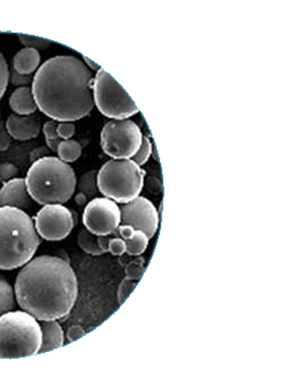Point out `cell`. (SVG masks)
Segmentation results:
<instances>
[{
  "label": "cell",
  "mask_w": 292,
  "mask_h": 390,
  "mask_svg": "<svg viewBox=\"0 0 292 390\" xmlns=\"http://www.w3.org/2000/svg\"><path fill=\"white\" fill-rule=\"evenodd\" d=\"M95 74L75 56H57L37 69L32 91L41 113L57 122L80 121L91 113Z\"/></svg>",
  "instance_id": "6da1fadb"
},
{
  "label": "cell",
  "mask_w": 292,
  "mask_h": 390,
  "mask_svg": "<svg viewBox=\"0 0 292 390\" xmlns=\"http://www.w3.org/2000/svg\"><path fill=\"white\" fill-rule=\"evenodd\" d=\"M22 310L38 321L66 318L78 297V281L69 260L42 255L21 269L14 284Z\"/></svg>",
  "instance_id": "7a4b0ae2"
},
{
  "label": "cell",
  "mask_w": 292,
  "mask_h": 390,
  "mask_svg": "<svg viewBox=\"0 0 292 390\" xmlns=\"http://www.w3.org/2000/svg\"><path fill=\"white\" fill-rule=\"evenodd\" d=\"M40 245L33 219L16 207H0V270L23 267Z\"/></svg>",
  "instance_id": "3957f363"
},
{
  "label": "cell",
  "mask_w": 292,
  "mask_h": 390,
  "mask_svg": "<svg viewBox=\"0 0 292 390\" xmlns=\"http://www.w3.org/2000/svg\"><path fill=\"white\" fill-rule=\"evenodd\" d=\"M25 183L33 200L44 206L66 203L74 195L77 179L69 164L46 157L32 164Z\"/></svg>",
  "instance_id": "277c9868"
},
{
  "label": "cell",
  "mask_w": 292,
  "mask_h": 390,
  "mask_svg": "<svg viewBox=\"0 0 292 390\" xmlns=\"http://www.w3.org/2000/svg\"><path fill=\"white\" fill-rule=\"evenodd\" d=\"M42 341L40 323L26 311L0 316V359H18L38 354Z\"/></svg>",
  "instance_id": "5b68a950"
},
{
  "label": "cell",
  "mask_w": 292,
  "mask_h": 390,
  "mask_svg": "<svg viewBox=\"0 0 292 390\" xmlns=\"http://www.w3.org/2000/svg\"><path fill=\"white\" fill-rule=\"evenodd\" d=\"M145 175V170L132 159H112L97 172V187L104 198L128 203L142 192Z\"/></svg>",
  "instance_id": "8992f818"
},
{
  "label": "cell",
  "mask_w": 292,
  "mask_h": 390,
  "mask_svg": "<svg viewBox=\"0 0 292 390\" xmlns=\"http://www.w3.org/2000/svg\"><path fill=\"white\" fill-rule=\"evenodd\" d=\"M93 100L97 110L112 119H127L138 113V106L126 90L103 69L95 76Z\"/></svg>",
  "instance_id": "52a82bcc"
},
{
  "label": "cell",
  "mask_w": 292,
  "mask_h": 390,
  "mask_svg": "<svg viewBox=\"0 0 292 390\" xmlns=\"http://www.w3.org/2000/svg\"><path fill=\"white\" fill-rule=\"evenodd\" d=\"M143 140L138 124L127 119H112L101 131V146L114 159H130L136 155Z\"/></svg>",
  "instance_id": "ba28073f"
},
{
  "label": "cell",
  "mask_w": 292,
  "mask_h": 390,
  "mask_svg": "<svg viewBox=\"0 0 292 390\" xmlns=\"http://www.w3.org/2000/svg\"><path fill=\"white\" fill-rule=\"evenodd\" d=\"M82 222L95 236H110L121 226V208L110 198H93L86 204Z\"/></svg>",
  "instance_id": "9c48e42d"
},
{
  "label": "cell",
  "mask_w": 292,
  "mask_h": 390,
  "mask_svg": "<svg viewBox=\"0 0 292 390\" xmlns=\"http://www.w3.org/2000/svg\"><path fill=\"white\" fill-rule=\"evenodd\" d=\"M75 220L69 208L62 204L44 205L35 217L37 233L46 241H62L73 231Z\"/></svg>",
  "instance_id": "30bf717a"
},
{
  "label": "cell",
  "mask_w": 292,
  "mask_h": 390,
  "mask_svg": "<svg viewBox=\"0 0 292 390\" xmlns=\"http://www.w3.org/2000/svg\"><path fill=\"white\" fill-rule=\"evenodd\" d=\"M121 224L141 230L151 239L158 230L159 216L151 200L138 196L128 203L121 204Z\"/></svg>",
  "instance_id": "8fae6325"
},
{
  "label": "cell",
  "mask_w": 292,
  "mask_h": 390,
  "mask_svg": "<svg viewBox=\"0 0 292 390\" xmlns=\"http://www.w3.org/2000/svg\"><path fill=\"white\" fill-rule=\"evenodd\" d=\"M33 198L27 191L24 178H14L0 189V207L8 206L26 211L31 208Z\"/></svg>",
  "instance_id": "7c38bea8"
},
{
  "label": "cell",
  "mask_w": 292,
  "mask_h": 390,
  "mask_svg": "<svg viewBox=\"0 0 292 390\" xmlns=\"http://www.w3.org/2000/svg\"><path fill=\"white\" fill-rule=\"evenodd\" d=\"M5 129L11 138L19 141H26L36 138L40 133V119L38 116L11 114L5 123Z\"/></svg>",
  "instance_id": "4fadbf2b"
},
{
  "label": "cell",
  "mask_w": 292,
  "mask_h": 390,
  "mask_svg": "<svg viewBox=\"0 0 292 390\" xmlns=\"http://www.w3.org/2000/svg\"><path fill=\"white\" fill-rule=\"evenodd\" d=\"M113 234L126 242V253L130 256H140L149 246L147 236L141 230H136L127 225H121Z\"/></svg>",
  "instance_id": "5bb4252c"
},
{
  "label": "cell",
  "mask_w": 292,
  "mask_h": 390,
  "mask_svg": "<svg viewBox=\"0 0 292 390\" xmlns=\"http://www.w3.org/2000/svg\"><path fill=\"white\" fill-rule=\"evenodd\" d=\"M41 334H42V341L38 354L52 352L64 345V333L62 330L58 320H50V321H40Z\"/></svg>",
  "instance_id": "9a60e30c"
},
{
  "label": "cell",
  "mask_w": 292,
  "mask_h": 390,
  "mask_svg": "<svg viewBox=\"0 0 292 390\" xmlns=\"http://www.w3.org/2000/svg\"><path fill=\"white\" fill-rule=\"evenodd\" d=\"M9 104L18 115H32L37 111L32 87H19L11 93Z\"/></svg>",
  "instance_id": "2e32d148"
},
{
  "label": "cell",
  "mask_w": 292,
  "mask_h": 390,
  "mask_svg": "<svg viewBox=\"0 0 292 390\" xmlns=\"http://www.w3.org/2000/svg\"><path fill=\"white\" fill-rule=\"evenodd\" d=\"M39 65H40V54L36 49L25 47L21 49L13 58L12 67L19 74L31 75L38 69Z\"/></svg>",
  "instance_id": "e0dca14e"
},
{
  "label": "cell",
  "mask_w": 292,
  "mask_h": 390,
  "mask_svg": "<svg viewBox=\"0 0 292 390\" xmlns=\"http://www.w3.org/2000/svg\"><path fill=\"white\" fill-rule=\"evenodd\" d=\"M16 295L10 283L0 275V316L16 308Z\"/></svg>",
  "instance_id": "ac0fdd59"
},
{
  "label": "cell",
  "mask_w": 292,
  "mask_h": 390,
  "mask_svg": "<svg viewBox=\"0 0 292 390\" xmlns=\"http://www.w3.org/2000/svg\"><path fill=\"white\" fill-rule=\"evenodd\" d=\"M82 151L80 142L69 139V140H62L60 142L57 153L60 159L69 164V163L76 162L80 159Z\"/></svg>",
  "instance_id": "d6986e66"
},
{
  "label": "cell",
  "mask_w": 292,
  "mask_h": 390,
  "mask_svg": "<svg viewBox=\"0 0 292 390\" xmlns=\"http://www.w3.org/2000/svg\"><path fill=\"white\" fill-rule=\"evenodd\" d=\"M76 187L78 189V192L84 193L88 198H95L99 190L97 170H90L80 176Z\"/></svg>",
  "instance_id": "ffe728a7"
},
{
  "label": "cell",
  "mask_w": 292,
  "mask_h": 390,
  "mask_svg": "<svg viewBox=\"0 0 292 390\" xmlns=\"http://www.w3.org/2000/svg\"><path fill=\"white\" fill-rule=\"evenodd\" d=\"M97 239V236L88 231L87 229H84L78 234V245L87 254L93 255V256H100L103 253L99 249Z\"/></svg>",
  "instance_id": "44dd1931"
},
{
  "label": "cell",
  "mask_w": 292,
  "mask_h": 390,
  "mask_svg": "<svg viewBox=\"0 0 292 390\" xmlns=\"http://www.w3.org/2000/svg\"><path fill=\"white\" fill-rule=\"evenodd\" d=\"M58 124H59V122L51 119V121L46 122L44 125V135L45 138H46L47 146H48L49 149L54 152H57L58 146L62 141V139L58 135Z\"/></svg>",
  "instance_id": "7402d4cb"
},
{
  "label": "cell",
  "mask_w": 292,
  "mask_h": 390,
  "mask_svg": "<svg viewBox=\"0 0 292 390\" xmlns=\"http://www.w3.org/2000/svg\"><path fill=\"white\" fill-rule=\"evenodd\" d=\"M18 37L21 44L23 45L24 47L36 49V50H38V49H47L52 45V41L42 38V37L26 35V34H18Z\"/></svg>",
  "instance_id": "603a6c76"
},
{
  "label": "cell",
  "mask_w": 292,
  "mask_h": 390,
  "mask_svg": "<svg viewBox=\"0 0 292 390\" xmlns=\"http://www.w3.org/2000/svg\"><path fill=\"white\" fill-rule=\"evenodd\" d=\"M151 152H153V146H151V140H149V138H147V137L143 136V140H142L140 149L136 152V155L132 157V159H132L138 166H143V165L146 164L147 161H149Z\"/></svg>",
  "instance_id": "cb8c5ba5"
},
{
  "label": "cell",
  "mask_w": 292,
  "mask_h": 390,
  "mask_svg": "<svg viewBox=\"0 0 292 390\" xmlns=\"http://www.w3.org/2000/svg\"><path fill=\"white\" fill-rule=\"evenodd\" d=\"M144 271H145V267H144V260L141 257H138L134 262H129L127 264L126 269H125V273H126V277H129L131 280L140 281L142 275H143Z\"/></svg>",
  "instance_id": "d4e9b609"
},
{
  "label": "cell",
  "mask_w": 292,
  "mask_h": 390,
  "mask_svg": "<svg viewBox=\"0 0 292 390\" xmlns=\"http://www.w3.org/2000/svg\"><path fill=\"white\" fill-rule=\"evenodd\" d=\"M138 281L131 280L129 277L123 279V282L119 285L118 288L117 298L118 303L123 305L126 301L127 298L130 296L131 292H134V288H136Z\"/></svg>",
  "instance_id": "484cf974"
},
{
  "label": "cell",
  "mask_w": 292,
  "mask_h": 390,
  "mask_svg": "<svg viewBox=\"0 0 292 390\" xmlns=\"http://www.w3.org/2000/svg\"><path fill=\"white\" fill-rule=\"evenodd\" d=\"M9 75H10V67L5 58L3 57V54L0 52V100L8 87Z\"/></svg>",
  "instance_id": "4316f807"
},
{
  "label": "cell",
  "mask_w": 292,
  "mask_h": 390,
  "mask_svg": "<svg viewBox=\"0 0 292 390\" xmlns=\"http://www.w3.org/2000/svg\"><path fill=\"white\" fill-rule=\"evenodd\" d=\"M18 167L12 163H3L0 164V183L5 185L10 180L14 179L18 176Z\"/></svg>",
  "instance_id": "83f0119b"
},
{
  "label": "cell",
  "mask_w": 292,
  "mask_h": 390,
  "mask_svg": "<svg viewBox=\"0 0 292 390\" xmlns=\"http://www.w3.org/2000/svg\"><path fill=\"white\" fill-rule=\"evenodd\" d=\"M9 80L13 86H16L18 88L29 87V85H32V82H33V78H32V75L19 74L16 69L11 67Z\"/></svg>",
  "instance_id": "f1b7e54d"
},
{
  "label": "cell",
  "mask_w": 292,
  "mask_h": 390,
  "mask_svg": "<svg viewBox=\"0 0 292 390\" xmlns=\"http://www.w3.org/2000/svg\"><path fill=\"white\" fill-rule=\"evenodd\" d=\"M57 131L62 140H69L74 136L76 128L74 124L71 122H60L58 124Z\"/></svg>",
  "instance_id": "f546056e"
},
{
  "label": "cell",
  "mask_w": 292,
  "mask_h": 390,
  "mask_svg": "<svg viewBox=\"0 0 292 390\" xmlns=\"http://www.w3.org/2000/svg\"><path fill=\"white\" fill-rule=\"evenodd\" d=\"M108 252L113 254L114 256H121L126 253V242L123 241L121 238H117V236L114 239H110Z\"/></svg>",
  "instance_id": "4dcf8cb0"
},
{
  "label": "cell",
  "mask_w": 292,
  "mask_h": 390,
  "mask_svg": "<svg viewBox=\"0 0 292 390\" xmlns=\"http://www.w3.org/2000/svg\"><path fill=\"white\" fill-rule=\"evenodd\" d=\"M11 136L8 134V131L5 129V125L3 122L0 123V152H5L10 148Z\"/></svg>",
  "instance_id": "1f68e13d"
},
{
  "label": "cell",
  "mask_w": 292,
  "mask_h": 390,
  "mask_svg": "<svg viewBox=\"0 0 292 390\" xmlns=\"http://www.w3.org/2000/svg\"><path fill=\"white\" fill-rule=\"evenodd\" d=\"M85 330L82 329V326H71L66 332L67 341L69 343H73V341H77V339H82V336H85Z\"/></svg>",
  "instance_id": "d6a6232c"
},
{
  "label": "cell",
  "mask_w": 292,
  "mask_h": 390,
  "mask_svg": "<svg viewBox=\"0 0 292 390\" xmlns=\"http://www.w3.org/2000/svg\"><path fill=\"white\" fill-rule=\"evenodd\" d=\"M49 153H50V149L47 148V146H39V148H36V149L33 150L31 153L32 163L36 162V161L42 159V157H49Z\"/></svg>",
  "instance_id": "836d02e7"
},
{
  "label": "cell",
  "mask_w": 292,
  "mask_h": 390,
  "mask_svg": "<svg viewBox=\"0 0 292 390\" xmlns=\"http://www.w3.org/2000/svg\"><path fill=\"white\" fill-rule=\"evenodd\" d=\"M97 245L99 249L102 251L103 254L108 252V246H110V238L108 236H97Z\"/></svg>",
  "instance_id": "e575fe53"
},
{
  "label": "cell",
  "mask_w": 292,
  "mask_h": 390,
  "mask_svg": "<svg viewBox=\"0 0 292 390\" xmlns=\"http://www.w3.org/2000/svg\"><path fill=\"white\" fill-rule=\"evenodd\" d=\"M82 59H84V62H85V65L89 67L91 71H99L101 69L100 65H97L95 62H93V60H90L89 58L86 57V56H82Z\"/></svg>",
  "instance_id": "d590c367"
},
{
  "label": "cell",
  "mask_w": 292,
  "mask_h": 390,
  "mask_svg": "<svg viewBox=\"0 0 292 390\" xmlns=\"http://www.w3.org/2000/svg\"><path fill=\"white\" fill-rule=\"evenodd\" d=\"M87 200L88 198L85 194H84V193L78 192L77 194H76V196H75V200H76V203H77L80 206L87 204Z\"/></svg>",
  "instance_id": "8d00e7d4"
},
{
  "label": "cell",
  "mask_w": 292,
  "mask_h": 390,
  "mask_svg": "<svg viewBox=\"0 0 292 390\" xmlns=\"http://www.w3.org/2000/svg\"><path fill=\"white\" fill-rule=\"evenodd\" d=\"M3 122V117H1V113H0V123Z\"/></svg>",
  "instance_id": "74e56055"
}]
</instances>
